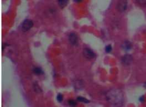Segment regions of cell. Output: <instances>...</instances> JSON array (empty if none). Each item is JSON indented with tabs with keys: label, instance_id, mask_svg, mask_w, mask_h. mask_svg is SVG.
Wrapping results in <instances>:
<instances>
[{
	"label": "cell",
	"instance_id": "1",
	"mask_svg": "<svg viewBox=\"0 0 146 107\" xmlns=\"http://www.w3.org/2000/svg\"><path fill=\"white\" fill-rule=\"evenodd\" d=\"M108 101L115 106H121L124 101V96L122 91L119 89L110 90L106 94Z\"/></svg>",
	"mask_w": 146,
	"mask_h": 107
},
{
	"label": "cell",
	"instance_id": "2",
	"mask_svg": "<svg viewBox=\"0 0 146 107\" xmlns=\"http://www.w3.org/2000/svg\"><path fill=\"white\" fill-rule=\"evenodd\" d=\"M33 26V22L31 19H26L21 25V29L23 32H27Z\"/></svg>",
	"mask_w": 146,
	"mask_h": 107
},
{
	"label": "cell",
	"instance_id": "3",
	"mask_svg": "<svg viewBox=\"0 0 146 107\" xmlns=\"http://www.w3.org/2000/svg\"><path fill=\"white\" fill-rule=\"evenodd\" d=\"M127 7V0H119L117 4V9L119 12H123L126 11Z\"/></svg>",
	"mask_w": 146,
	"mask_h": 107
},
{
	"label": "cell",
	"instance_id": "4",
	"mask_svg": "<svg viewBox=\"0 0 146 107\" xmlns=\"http://www.w3.org/2000/svg\"><path fill=\"white\" fill-rule=\"evenodd\" d=\"M84 56L88 59H93L95 57V54L89 48H85L83 51Z\"/></svg>",
	"mask_w": 146,
	"mask_h": 107
},
{
	"label": "cell",
	"instance_id": "5",
	"mask_svg": "<svg viewBox=\"0 0 146 107\" xmlns=\"http://www.w3.org/2000/svg\"><path fill=\"white\" fill-rule=\"evenodd\" d=\"M132 60H133L132 57L129 54H126V55L124 56L121 59L122 63L124 65H126V66L129 65L132 62Z\"/></svg>",
	"mask_w": 146,
	"mask_h": 107
},
{
	"label": "cell",
	"instance_id": "6",
	"mask_svg": "<svg viewBox=\"0 0 146 107\" xmlns=\"http://www.w3.org/2000/svg\"><path fill=\"white\" fill-rule=\"evenodd\" d=\"M69 41L71 45H76L78 43V36L74 33H70L69 36Z\"/></svg>",
	"mask_w": 146,
	"mask_h": 107
},
{
	"label": "cell",
	"instance_id": "7",
	"mask_svg": "<svg viewBox=\"0 0 146 107\" xmlns=\"http://www.w3.org/2000/svg\"><path fill=\"white\" fill-rule=\"evenodd\" d=\"M59 5L61 8L65 7L68 3V0H57Z\"/></svg>",
	"mask_w": 146,
	"mask_h": 107
},
{
	"label": "cell",
	"instance_id": "8",
	"mask_svg": "<svg viewBox=\"0 0 146 107\" xmlns=\"http://www.w3.org/2000/svg\"><path fill=\"white\" fill-rule=\"evenodd\" d=\"M122 47L125 50L128 51L131 48V44L130 43V42H129L128 41H126L122 45Z\"/></svg>",
	"mask_w": 146,
	"mask_h": 107
},
{
	"label": "cell",
	"instance_id": "9",
	"mask_svg": "<svg viewBox=\"0 0 146 107\" xmlns=\"http://www.w3.org/2000/svg\"><path fill=\"white\" fill-rule=\"evenodd\" d=\"M33 72L35 74H37V75H41L43 74V71H42V70L40 68H35L33 69Z\"/></svg>",
	"mask_w": 146,
	"mask_h": 107
},
{
	"label": "cell",
	"instance_id": "10",
	"mask_svg": "<svg viewBox=\"0 0 146 107\" xmlns=\"http://www.w3.org/2000/svg\"><path fill=\"white\" fill-rule=\"evenodd\" d=\"M77 100L79 101V102H82V103H88L89 102V101L86 99V98H83L82 97H79L77 98Z\"/></svg>",
	"mask_w": 146,
	"mask_h": 107
},
{
	"label": "cell",
	"instance_id": "11",
	"mask_svg": "<svg viewBox=\"0 0 146 107\" xmlns=\"http://www.w3.org/2000/svg\"><path fill=\"white\" fill-rule=\"evenodd\" d=\"M137 2L141 6H146V0H137Z\"/></svg>",
	"mask_w": 146,
	"mask_h": 107
},
{
	"label": "cell",
	"instance_id": "12",
	"mask_svg": "<svg viewBox=\"0 0 146 107\" xmlns=\"http://www.w3.org/2000/svg\"><path fill=\"white\" fill-rule=\"evenodd\" d=\"M68 103L70 106H75L76 105V103L75 101H74V100H69L68 101Z\"/></svg>",
	"mask_w": 146,
	"mask_h": 107
},
{
	"label": "cell",
	"instance_id": "13",
	"mask_svg": "<svg viewBox=\"0 0 146 107\" xmlns=\"http://www.w3.org/2000/svg\"><path fill=\"white\" fill-rule=\"evenodd\" d=\"M112 51V47L111 45H108V46L106 47L105 48V51L108 53H109L110 52H111Z\"/></svg>",
	"mask_w": 146,
	"mask_h": 107
},
{
	"label": "cell",
	"instance_id": "14",
	"mask_svg": "<svg viewBox=\"0 0 146 107\" xmlns=\"http://www.w3.org/2000/svg\"><path fill=\"white\" fill-rule=\"evenodd\" d=\"M63 96L61 94H59L57 96V100L58 102H61L62 101H63Z\"/></svg>",
	"mask_w": 146,
	"mask_h": 107
},
{
	"label": "cell",
	"instance_id": "15",
	"mask_svg": "<svg viewBox=\"0 0 146 107\" xmlns=\"http://www.w3.org/2000/svg\"><path fill=\"white\" fill-rule=\"evenodd\" d=\"M82 0H74V1L75 2H81Z\"/></svg>",
	"mask_w": 146,
	"mask_h": 107
}]
</instances>
